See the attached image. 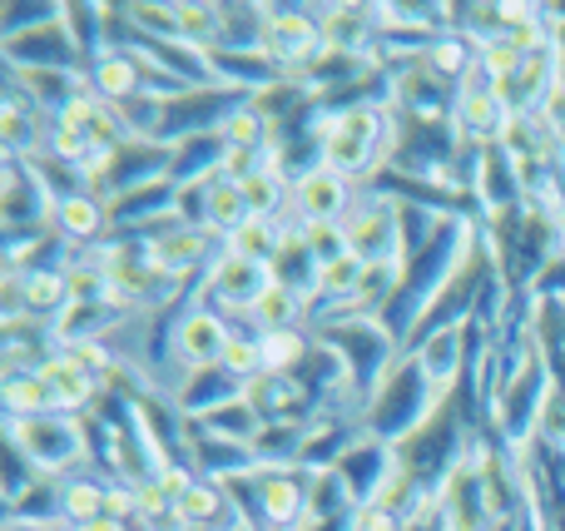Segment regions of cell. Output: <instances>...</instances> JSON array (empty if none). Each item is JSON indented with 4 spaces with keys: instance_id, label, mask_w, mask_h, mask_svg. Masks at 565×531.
<instances>
[{
    "instance_id": "f1b7e54d",
    "label": "cell",
    "mask_w": 565,
    "mask_h": 531,
    "mask_svg": "<svg viewBox=\"0 0 565 531\" xmlns=\"http://www.w3.org/2000/svg\"><path fill=\"white\" fill-rule=\"evenodd\" d=\"M308 353H312V338L302 333V328H288V333H264V373H298Z\"/></svg>"
},
{
    "instance_id": "8992f818",
    "label": "cell",
    "mask_w": 565,
    "mask_h": 531,
    "mask_svg": "<svg viewBox=\"0 0 565 531\" xmlns=\"http://www.w3.org/2000/svg\"><path fill=\"white\" fill-rule=\"evenodd\" d=\"M199 288H204V304L209 308L248 318L258 298L274 288V268L258 264V258H238V254H228V248H224V254L209 264V274L199 278Z\"/></svg>"
},
{
    "instance_id": "83f0119b",
    "label": "cell",
    "mask_w": 565,
    "mask_h": 531,
    "mask_svg": "<svg viewBox=\"0 0 565 531\" xmlns=\"http://www.w3.org/2000/svg\"><path fill=\"white\" fill-rule=\"evenodd\" d=\"M65 20L60 0H30V6H0V40H20L30 30H45Z\"/></svg>"
},
{
    "instance_id": "ffe728a7",
    "label": "cell",
    "mask_w": 565,
    "mask_h": 531,
    "mask_svg": "<svg viewBox=\"0 0 565 531\" xmlns=\"http://www.w3.org/2000/svg\"><path fill=\"white\" fill-rule=\"evenodd\" d=\"M60 522L65 527H85L105 517V497H109V477L99 467H79V472L60 477Z\"/></svg>"
},
{
    "instance_id": "4fadbf2b",
    "label": "cell",
    "mask_w": 565,
    "mask_h": 531,
    "mask_svg": "<svg viewBox=\"0 0 565 531\" xmlns=\"http://www.w3.org/2000/svg\"><path fill=\"white\" fill-rule=\"evenodd\" d=\"M0 50H6V70H79L85 75V60H79L65 20L45 30H30L20 40H0Z\"/></svg>"
},
{
    "instance_id": "9c48e42d",
    "label": "cell",
    "mask_w": 565,
    "mask_h": 531,
    "mask_svg": "<svg viewBox=\"0 0 565 531\" xmlns=\"http://www.w3.org/2000/svg\"><path fill=\"white\" fill-rule=\"evenodd\" d=\"M352 199H358V184L318 164L302 179H292V224H342Z\"/></svg>"
},
{
    "instance_id": "277c9868",
    "label": "cell",
    "mask_w": 565,
    "mask_h": 531,
    "mask_svg": "<svg viewBox=\"0 0 565 531\" xmlns=\"http://www.w3.org/2000/svg\"><path fill=\"white\" fill-rule=\"evenodd\" d=\"M228 343H234V323L218 308H209L204 298H189L184 314L169 328V368H179V378L204 373V368H224Z\"/></svg>"
},
{
    "instance_id": "6da1fadb",
    "label": "cell",
    "mask_w": 565,
    "mask_h": 531,
    "mask_svg": "<svg viewBox=\"0 0 565 531\" xmlns=\"http://www.w3.org/2000/svg\"><path fill=\"white\" fill-rule=\"evenodd\" d=\"M437 407H447V403H441L437 387L427 383L422 363L412 353H402L397 363H392V373L382 378V387L367 397V407H362V433L377 437V443L402 447L417 427H427L431 417H437Z\"/></svg>"
},
{
    "instance_id": "ba28073f",
    "label": "cell",
    "mask_w": 565,
    "mask_h": 531,
    "mask_svg": "<svg viewBox=\"0 0 565 531\" xmlns=\"http://www.w3.org/2000/svg\"><path fill=\"white\" fill-rule=\"evenodd\" d=\"M50 199L45 179L35 174L30 159H10L6 155V179H0V219L6 229H50Z\"/></svg>"
},
{
    "instance_id": "836d02e7",
    "label": "cell",
    "mask_w": 565,
    "mask_h": 531,
    "mask_svg": "<svg viewBox=\"0 0 565 531\" xmlns=\"http://www.w3.org/2000/svg\"><path fill=\"white\" fill-rule=\"evenodd\" d=\"M70 531H125V522H115V517H99V522H85V527H70Z\"/></svg>"
},
{
    "instance_id": "e575fe53",
    "label": "cell",
    "mask_w": 565,
    "mask_h": 531,
    "mask_svg": "<svg viewBox=\"0 0 565 531\" xmlns=\"http://www.w3.org/2000/svg\"><path fill=\"white\" fill-rule=\"evenodd\" d=\"M264 531H298V527H264Z\"/></svg>"
},
{
    "instance_id": "30bf717a",
    "label": "cell",
    "mask_w": 565,
    "mask_h": 531,
    "mask_svg": "<svg viewBox=\"0 0 565 531\" xmlns=\"http://www.w3.org/2000/svg\"><path fill=\"white\" fill-rule=\"evenodd\" d=\"M338 472H342V482L352 487V502L367 507V502H377V497L392 487V477H397V447L358 433V443L342 453Z\"/></svg>"
},
{
    "instance_id": "8fae6325",
    "label": "cell",
    "mask_w": 565,
    "mask_h": 531,
    "mask_svg": "<svg viewBox=\"0 0 565 531\" xmlns=\"http://www.w3.org/2000/svg\"><path fill=\"white\" fill-rule=\"evenodd\" d=\"M109 229H115L109 224V204L95 189H75V194L55 199V209H50V234L65 248H99Z\"/></svg>"
},
{
    "instance_id": "2e32d148",
    "label": "cell",
    "mask_w": 565,
    "mask_h": 531,
    "mask_svg": "<svg viewBox=\"0 0 565 531\" xmlns=\"http://www.w3.org/2000/svg\"><path fill=\"white\" fill-rule=\"evenodd\" d=\"M85 85L95 99H105V105L119 109L125 99L145 95V60H139V50H129V45H109L105 55L85 70Z\"/></svg>"
},
{
    "instance_id": "d4e9b609",
    "label": "cell",
    "mask_w": 565,
    "mask_h": 531,
    "mask_svg": "<svg viewBox=\"0 0 565 531\" xmlns=\"http://www.w3.org/2000/svg\"><path fill=\"white\" fill-rule=\"evenodd\" d=\"M342 512H358V502H352V487L342 482L338 467L308 477V517L302 522H328V517H342Z\"/></svg>"
},
{
    "instance_id": "7402d4cb",
    "label": "cell",
    "mask_w": 565,
    "mask_h": 531,
    "mask_svg": "<svg viewBox=\"0 0 565 531\" xmlns=\"http://www.w3.org/2000/svg\"><path fill=\"white\" fill-rule=\"evenodd\" d=\"M248 199H244V184L238 179H228V174H218V179H209V234H218V238H234L238 229L248 224Z\"/></svg>"
},
{
    "instance_id": "5bb4252c",
    "label": "cell",
    "mask_w": 565,
    "mask_h": 531,
    "mask_svg": "<svg viewBox=\"0 0 565 531\" xmlns=\"http://www.w3.org/2000/svg\"><path fill=\"white\" fill-rule=\"evenodd\" d=\"M407 353L422 363V373H427V383L437 387L441 403H451V393H457L461 373H467V363H471V353H467V328H447V333H431V338H422V343H412Z\"/></svg>"
},
{
    "instance_id": "9a60e30c",
    "label": "cell",
    "mask_w": 565,
    "mask_h": 531,
    "mask_svg": "<svg viewBox=\"0 0 565 531\" xmlns=\"http://www.w3.org/2000/svg\"><path fill=\"white\" fill-rule=\"evenodd\" d=\"M40 378H45L55 407H60V413H70V417H89L99 407V397H105V383H99L95 373H85L75 358H65L60 348L45 358V363H40Z\"/></svg>"
},
{
    "instance_id": "d6a6232c",
    "label": "cell",
    "mask_w": 565,
    "mask_h": 531,
    "mask_svg": "<svg viewBox=\"0 0 565 531\" xmlns=\"http://www.w3.org/2000/svg\"><path fill=\"white\" fill-rule=\"evenodd\" d=\"M6 531H70V527H45V522H25V517H6Z\"/></svg>"
},
{
    "instance_id": "e0dca14e",
    "label": "cell",
    "mask_w": 565,
    "mask_h": 531,
    "mask_svg": "<svg viewBox=\"0 0 565 531\" xmlns=\"http://www.w3.org/2000/svg\"><path fill=\"white\" fill-rule=\"evenodd\" d=\"M258 517H264V527H302V517H308V472H298V467L258 472Z\"/></svg>"
},
{
    "instance_id": "5b68a950",
    "label": "cell",
    "mask_w": 565,
    "mask_h": 531,
    "mask_svg": "<svg viewBox=\"0 0 565 531\" xmlns=\"http://www.w3.org/2000/svg\"><path fill=\"white\" fill-rule=\"evenodd\" d=\"M342 229H348V244L362 264H402L407 268V258H402V204L392 194L358 189Z\"/></svg>"
},
{
    "instance_id": "ac0fdd59",
    "label": "cell",
    "mask_w": 565,
    "mask_h": 531,
    "mask_svg": "<svg viewBox=\"0 0 565 531\" xmlns=\"http://www.w3.org/2000/svg\"><path fill=\"white\" fill-rule=\"evenodd\" d=\"M228 149H234V145L224 139V129H214V135H194V139H179L174 159H169V179H174V184H209V179L224 174Z\"/></svg>"
},
{
    "instance_id": "603a6c76",
    "label": "cell",
    "mask_w": 565,
    "mask_h": 531,
    "mask_svg": "<svg viewBox=\"0 0 565 531\" xmlns=\"http://www.w3.org/2000/svg\"><path fill=\"white\" fill-rule=\"evenodd\" d=\"M194 427H199V433H209V437H224V443L254 447V443H258V433H264V417H258L254 407L244 403V397H234V403H224L218 413L199 417Z\"/></svg>"
},
{
    "instance_id": "4316f807",
    "label": "cell",
    "mask_w": 565,
    "mask_h": 531,
    "mask_svg": "<svg viewBox=\"0 0 565 531\" xmlns=\"http://www.w3.org/2000/svg\"><path fill=\"white\" fill-rule=\"evenodd\" d=\"M174 25H179V40L194 50H214L218 45V30H224V6H194V0H184V6H174Z\"/></svg>"
},
{
    "instance_id": "1f68e13d",
    "label": "cell",
    "mask_w": 565,
    "mask_h": 531,
    "mask_svg": "<svg viewBox=\"0 0 565 531\" xmlns=\"http://www.w3.org/2000/svg\"><path fill=\"white\" fill-rule=\"evenodd\" d=\"M358 531H407V517H397L382 502H367L358 507Z\"/></svg>"
},
{
    "instance_id": "52a82bcc",
    "label": "cell",
    "mask_w": 565,
    "mask_h": 531,
    "mask_svg": "<svg viewBox=\"0 0 565 531\" xmlns=\"http://www.w3.org/2000/svg\"><path fill=\"white\" fill-rule=\"evenodd\" d=\"M169 159H174V149L169 145H154V139H129V145H119L115 155H109L105 174L95 179V194L105 199H125L135 194V189L145 184H159V179H169Z\"/></svg>"
},
{
    "instance_id": "7a4b0ae2",
    "label": "cell",
    "mask_w": 565,
    "mask_h": 531,
    "mask_svg": "<svg viewBox=\"0 0 565 531\" xmlns=\"http://www.w3.org/2000/svg\"><path fill=\"white\" fill-rule=\"evenodd\" d=\"M6 437L40 477H60L89 467V423L70 413H35V417H6Z\"/></svg>"
},
{
    "instance_id": "f546056e",
    "label": "cell",
    "mask_w": 565,
    "mask_h": 531,
    "mask_svg": "<svg viewBox=\"0 0 565 531\" xmlns=\"http://www.w3.org/2000/svg\"><path fill=\"white\" fill-rule=\"evenodd\" d=\"M298 238H302V248L318 258V268L332 264V258H342V254H352L348 229L342 224H298Z\"/></svg>"
},
{
    "instance_id": "44dd1931",
    "label": "cell",
    "mask_w": 565,
    "mask_h": 531,
    "mask_svg": "<svg viewBox=\"0 0 565 531\" xmlns=\"http://www.w3.org/2000/svg\"><path fill=\"white\" fill-rule=\"evenodd\" d=\"M308 318H312V298L298 294V288H288V284H274L254 304L248 323H254L258 333H288V328H302Z\"/></svg>"
},
{
    "instance_id": "484cf974",
    "label": "cell",
    "mask_w": 565,
    "mask_h": 531,
    "mask_svg": "<svg viewBox=\"0 0 565 531\" xmlns=\"http://www.w3.org/2000/svg\"><path fill=\"white\" fill-rule=\"evenodd\" d=\"M0 397H6V417H35V413H60L55 397H50L45 378L35 373H10L6 387H0Z\"/></svg>"
},
{
    "instance_id": "3957f363",
    "label": "cell",
    "mask_w": 565,
    "mask_h": 531,
    "mask_svg": "<svg viewBox=\"0 0 565 531\" xmlns=\"http://www.w3.org/2000/svg\"><path fill=\"white\" fill-rule=\"evenodd\" d=\"M312 333L322 338V343H332L342 353V363H348V383H352V397H358V407H367V397L382 387V378L392 373V363L402 358V348L387 338V328L377 323V318H362V314H342V318H328V323H318Z\"/></svg>"
},
{
    "instance_id": "7c38bea8",
    "label": "cell",
    "mask_w": 565,
    "mask_h": 531,
    "mask_svg": "<svg viewBox=\"0 0 565 531\" xmlns=\"http://www.w3.org/2000/svg\"><path fill=\"white\" fill-rule=\"evenodd\" d=\"M322 20V45L338 50V55H358L372 60L382 40V15L377 6H318Z\"/></svg>"
},
{
    "instance_id": "d6986e66",
    "label": "cell",
    "mask_w": 565,
    "mask_h": 531,
    "mask_svg": "<svg viewBox=\"0 0 565 531\" xmlns=\"http://www.w3.org/2000/svg\"><path fill=\"white\" fill-rule=\"evenodd\" d=\"M234 397H244V378H234L228 368H204V373H189L184 383H179L174 407L189 423H199V417L218 413V407L234 403Z\"/></svg>"
},
{
    "instance_id": "cb8c5ba5",
    "label": "cell",
    "mask_w": 565,
    "mask_h": 531,
    "mask_svg": "<svg viewBox=\"0 0 565 531\" xmlns=\"http://www.w3.org/2000/svg\"><path fill=\"white\" fill-rule=\"evenodd\" d=\"M312 423V417H308ZM308 423H268L254 443V457L264 472L274 467H298V453H302V437H308Z\"/></svg>"
},
{
    "instance_id": "4dcf8cb0",
    "label": "cell",
    "mask_w": 565,
    "mask_h": 531,
    "mask_svg": "<svg viewBox=\"0 0 565 531\" xmlns=\"http://www.w3.org/2000/svg\"><path fill=\"white\" fill-rule=\"evenodd\" d=\"M35 482H40V472L15 453V447H10V453H6V507H15Z\"/></svg>"
}]
</instances>
